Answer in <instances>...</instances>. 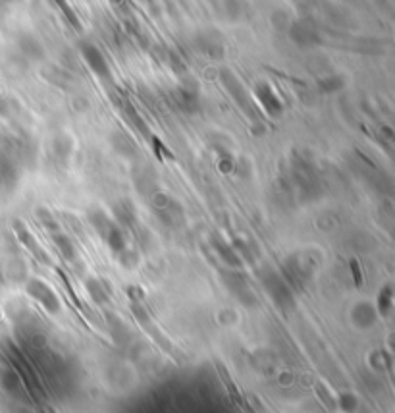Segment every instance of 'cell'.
<instances>
[{
	"label": "cell",
	"instance_id": "6da1fadb",
	"mask_svg": "<svg viewBox=\"0 0 395 413\" xmlns=\"http://www.w3.org/2000/svg\"><path fill=\"white\" fill-rule=\"evenodd\" d=\"M218 373H220V377H222L224 384L228 386V392H230V396H232L233 400L239 403V405H243L245 410H247V403H245L243 396L239 394V390H237V386L233 384L232 377H230V373L226 371V369H224V365H220V363H218Z\"/></svg>",
	"mask_w": 395,
	"mask_h": 413
},
{
	"label": "cell",
	"instance_id": "7a4b0ae2",
	"mask_svg": "<svg viewBox=\"0 0 395 413\" xmlns=\"http://www.w3.org/2000/svg\"><path fill=\"white\" fill-rule=\"evenodd\" d=\"M152 145H154V153H156V156H158V161H164L163 153L168 156V158H173L172 153L168 151V147H166V145H164L163 141L158 139V137H152Z\"/></svg>",
	"mask_w": 395,
	"mask_h": 413
},
{
	"label": "cell",
	"instance_id": "3957f363",
	"mask_svg": "<svg viewBox=\"0 0 395 413\" xmlns=\"http://www.w3.org/2000/svg\"><path fill=\"white\" fill-rule=\"evenodd\" d=\"M351 270H353V279H355V286L357 288H361L363 286V274H361V267H359V263H357V259H351Z\"/></svg>",
	"mask_w": 395,
	"mask_h": 413
}]
</instances>
